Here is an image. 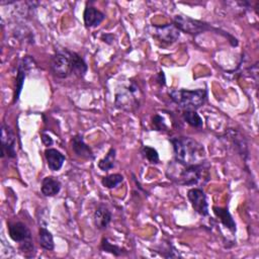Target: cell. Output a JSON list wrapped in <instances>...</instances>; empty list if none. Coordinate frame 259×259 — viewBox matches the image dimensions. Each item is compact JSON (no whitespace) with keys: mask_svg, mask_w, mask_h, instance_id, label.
<instances>
[{"mask_svg":"<svg viewBox=\"0 0 259 259\" xmlns=\"http://www.w3.org/2000/svg\"><path fill=\"white\" fill-rule=\"evenodd\" d=\"M167 176L180 185H203L209 179L208 166L204 162L195 165H184L175 160L169 163Z\"/></svg>","mask_w":259,"mask_h":259,"instance_id":"6da1fadb","label":"cell"},{"mask_svg":"<svg viewBox=\"0 0 259 259\" xmlns=\"http://www.w3.org/2000/svg\"><path fill=\"white\" fill-rule=\"evenodd\" d=\"M175 160L184 165H195L203 163L205 151L202 145L189 137H176L170 140Z\"/></svg>","mask_w":259,"mask_h":259,"instance_id":"7a4b0ae2","label":"cell"},{"mask_svg":"<svg viewBox=\"0 0 259 259\" xmlns=\"http://www.w3.org/2000/svg\"><path fill=\"white\" fill-rule=\"evenodd\" d=\"M169 96L171 100L183 110L185 109L196 110L205 102L206 90L205 89H196V90L178 89V90L170 91Z\"/></svg>","mask_w":259,"mask_h":259,"instance_id":"3957f363","label":"cell"},{"mask_svg":"<svg viewBox=\"0 0 259 259\" xmlns=\"http://www.w3.org/2000/svg\"><path fill=\"white\" fill-rule=\"evenodd\" d=\"M77 53L69 50L57 51L51 58V70L55 77L65 79L74 75V65Z\"/></svg>","mask_w":259,"mask_h":259,"instance_id":"277c9868","label":"cell"},{"mask_svg":"<svg viewBox=\"0 0 259 259\" xmlns=\"http://www.w3.org/2000/svg\"><path fill=\"white\" fill-rule=\"evenodd\" d=\"M143 93L135 82L122 86L115 94L114 104L117 108L125 111H135L139 108Z\"/></svg>","mask_w":259,"mask_h":259,"instance_id":"5b68a950","label":"cell"},{"mask_svg":"<svg viewBox=\"0 0 259 259\" xmlns=\"http://www.w3.org/2000/svg\"><path fill=\"white\" fill-rule=\"evenodd\" d=\"M8 235L14 242L19 244V249L24 252H32L33 244L29 229L21 222H9L7 224Z\"/></svg>","mask_w":259,"mask_h":259,"instance_id":"8992f818","label":"cell"},{"mask_svg":"<svg viewBox=\"0 0 259 259\" xmlns=\"http://www.w3.org/2000/svg\"><path fill=\"white\" fill-rule=\"evenodd\" d=\"M173 23L180 31H183L185 33H189L192 35H196L198 33H201L207 30L220 31L219 29L213 28L208 23L190 18L188 16H183V15H176L173 19Z\"/></svg>","mask_w":259,"mask_h":259,"instance_id":"52a82bcc","label":"cell"},{"mask_svg":"<svg viewBox=\"0 0 259 259\" xmlns=\"http://www.w3.org/2000/svg\"><path fill=\"white\" fill-rule=\"evenodd\" d=\"M15 145H16V137L12 128L2 123L1 125V158L4 156H7L8 158H15L16 157V151H15Z\"/></svg>","mask_w":259,"mask_h":259,"instance_id":"ba28073f","label":"cell"},{"mask_svg":"<svg viewBox=\"0 0 259 259\" xmlns=\"http://www.w3.org/2000/svg\"><path fill=\"white\" fill-rule=\"evenodd\" d=\"M153 35L163 45H171L180 36V30L174 23H166L162 25H154Z\"/></svg>","mask_w":259,"mask_h":259,"instance_id":"9c48e42d","label":"cell"},{"mask_svg":"<svg viewBox=\"0 0 259 259\" xmlns=\"http://www.w3.org/2000/svg\"><path fill=\"white\" fill-rule=\"evenodd\" d=\"M187 197L191 203L192 208L200 215L208 214V204L204 191L199 187L190 188L187 192Z\"/></svg>","mask_w":259,"mask_h":259,"instance_id":"30bf717a","label":"cell"},{"mask_svg":"<svg viewBox=\"0 0 259 259\" xmlns=\"http://www.w3.org/2000/svg\"><path fill=\"white\" fill-rule=\"evenodd\" d=\"M33 63V60L29 57L23 58L18 66H17V76H16V83H15V92H14V102H16L19 98V95L21 93L24 79L26 76V72L31 68V65Z\"/></svg>","mask_w":259,"mask_h":259,"instance_id":"8fae6325","label":"cell"},{"mask_svg":"<svg viewBox=\"0 0 259 259\" xmlns=\"http://www.w3.org/2000/svg\"><path fill=\"white\" fill-rule=\"evenodd\" d=\"M72 150L73 152L76 154V156H78L81 159H85V160H93L94 159V155L92 150L89 148V146L84 142L82 136L77 135L75 136L72 141Z\"/></svg>","mask_w":259,"mask_h":259,"instance_id":"7c38bea8","label":"cell"},{"mask_svg":"<svg viewBox=\"0 0 259 259\" xmlns=\"http://www.w3.org/2000/svg\"><path fill=\"white\" fill-rule=\"evenodd\" d=\"M104 18H105L104 13L93 6L87 5L86 8L84 9L83 19L86 27L98 26L104 20Z\"/></svg>","mask_w":259,"mask_h":259,"instance_id":"4fadbf2b","label":"cell"},{"mask_svg":"<svg viewBox=\"0 0 259 259\" xmlns=\"http://www.w3.org/2000/svg\"><path fill=\"white\" fill-rule=\"evenodd\" d=\"M45 158L48 167L52 171H59L65 162V156L60 151L53 148H48L45 150Z\"/></svg>","mask_w":259,"mask_h":259,"instance_id":"5bb4252c","label":"cell"},{"mask_svg":"<svg viewBox=\"0 0 259 259\" xmlns=\"http://www.w3.org/2000/svg\"><path fill=\"white\" fill-rule=\"evenodd\" d=\"M111 218H112V215H111L110 210L105 205L101 204L94 211V215H93L94 225L97 229L104 230L110 224Z\"/></svg>","mask_w":259,"mask_h":259,"instance_id":"9a60e30c","label":"cell"},{"mask_svg":"<svg viewBox=\"0 0 259 259\" xmlns=\"http://www.w3.org/2000/svg\"><path fill=\"white\" fill-rule=\"evenodd\" d=\"M40 190L45 196H55L61 190V182L53 176H47L41 181Z\"/></svg>","mask_w":259,"mask_h":259,"instance_id":"2e32d148","label":"cell"},{"mask_svg":"<svg viewBox=\"0 0 259 259\" xmlns=\"http://www.w3.org/2000/svg\"><path fill=\"white\" fill-rule=\"evenodd\" d=\"M212 210L217 218L220 220V222L227 228L229 229L232 233L236 232V223L231 215L230 211L227 208L224 207H219V206H213Z\"/></svg>","mask_w":259,"mask_h":259,"instance_id":"e0dca14e","label":"cell"},{"mask_svg":"<svg viewBox=\"0 0 259 259\" xmlns=\"http://www.w3.org/2000/svg\"><path fill=\"white\" fill-rule=\"evenodd\" d=\"M38 238H39V245L41 248L48 251L54 250V238L52 233L45 227H39L38 230Z\"/></svg>","mask_w":259,"mask_h":259,"instance_id":"ac0fdd59","label":"cell"},{"mask_svg":"<svg viewBox=\"0 0 259 259\" xmlns=\"http://www.w3.org/2000/svg\"><path fill=\"white\" fill-rule=\"evenodd\" d=\"M183 119L193 127H201L203 122L200 115L193 109H185L182 112Z\"/></svg>","mask_w":259,"mask_h":259,"instance_id":"d6986e66","label":"cell"},{"mask_svg":"<svg viewBox=\"0 0 259 259\" xmlns=\"http://www.w3.org/2000/svg\"><path fill=\"white\" fill-rule=\"evenodd\" d=\"M115 156H116V151L114 148H110L109 151L107 152L106 156L99 160L98 162V167L102 171H108L114 166L115 162Z\"/></svg>","mask_w":259,"mask_h":259,"instance_id":"ffe728a7","label":"cell"},{"mask_svg":"<svg viewBox=\"0 0 259 259\" xmlns=\"http://www.w3.org/2000/svg\"><path fill=\"white\" fill-rule=\"evenodd\" d=\"M122 181H123V176L118 173L107 175L101 179L102 185L106 188H114L118 184H120Z\"/></svg>","mask_w":259,"mask_h":259,"instance_id":"44dd1931","label":"cell"},{"mask_svg":"<svg viewBox=\"0 0 259 259\" xmlns=\"http://www.w3.org/2000/svg\"><path fill=\"white\" fill-rule=\"evenodd\" d=\"M100 248H101L102 251L111 253V254H113L114 256H119V255H121V254H122V251H123L122 248H120L119 246H117V245H115V244L110 243V242L108 241V239H106V238H103V239H102Z\"/></svg>","mask_w":259,"mask_h":259,"instance_id":"7402d4cb","label":"cell"},{"mask_svg":"<svg viewBox=\"0 0 259 259\" xmlns=\"http://www.w3.org/2000/svg\"><path fill=\"white\" fill-rule=\"evenodd\" d=\"M141 153L143 154V156L152 164H157L159 162V155L158 152L156 151V149L149 147V146H144L141 149Z\"/></svg>","mask_w":259,"mask_h":259,"instance_id":"603a6c76","label":"cell"},{"mask_svg":"<svg viewBox=\"0 0 259 259\" xmlns=\"http://www.w3.org/2000/svg\"><path fill=\"white\" fill-rule=\"evenodd\" d=\"M152 126L156 131H166L168 127L165 122V119L160 114H155L152 117Z\"/></svg>","mask_w":259,"mask_h":259,"instance_id":"cb8c5ba5","label":"cell"},{"mask_svg":"<svg viewBox=\"0 0 259 259\" xmlns=\"http://www.w3.org/2000/svg\"><path fill=\"white\" fill-rule=\"evenodd\" d=\"M101 39H102L104 42H106V44H108V45H111V44L113 42L114 36H113V34H111V33H105V34H102Z\"/></svg>","mask_w":259,"mask_h":259,"instance_id":"d4e9b609","label":"cell"},{"mask_svg":"<svg viewBox=\"0 0 259 259\" xmlns=\"http://www.w3.org/2000/svg\"><path fill=\"white\" fill-rule=\"evenodd\" d=\"M41 141H42V143H44L46 146H51V145L53 144L52 138H51L49 135H46V134H42V135H41Z\"/></svg>","mask_w":259,"mask_h":259,"instance_id":"484cf974","label":"cell"},{"mask_svg":"<svg viewBox=\"0 0 259 259\" xmlns=\"http://www.w3.org/2000/svg\"><path fill=\"white\" fill-rule=\"evenodd\" d=\"M157 79H158V82L160 83V85H165V75L163 72H160L158 74Z\"/></svg>","mask_w":259,"mask_h":259,"instance_id":"4316f807","label":"cell"}]
</instances>
